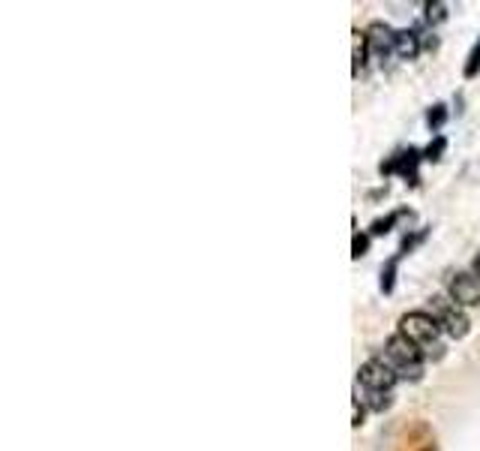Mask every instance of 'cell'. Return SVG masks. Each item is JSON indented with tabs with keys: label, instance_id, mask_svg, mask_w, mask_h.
I'll return each mask as SVG.
<instances>
[{
	"label": "cell",
	"instance_id": "12",
	"mask_svg": "<svg viewBox=\"0 0 480 451\" xmlns=\"http://www.w3.org/2000/svg\"><path fill=\"white\" fill-rule=\"evenodd\" d=\"M367 36L363 34H354V76L363 70V63H367Z\"/></svg>",
	"mask_w": 480,
	"mask_h": 451
},
{
	"label": "cell",
	"instance_id": "10",
	"mask_svg": "<svg viewBox=\"0 0 480 451\" xmlns=\"http://www.w3.org/2000/svg\"><path fill=\"white\" fill-rule=\"evenodd\" d=\"M391 403H393V397L387 395V391H369V397H367V406L372 412H387Z\"/></svg>",
	"mask_w": 480,
	"mask_h": 451
},
{
	"label": "cell",
	"instance_id": "2",
	"mask_svg": "<svg viewBox=\"0 0 480 451\" xmlns=\"http://www.w3.org/2000/svg\"><path fill=\"white\" fill-rule=\"evenodd\" d=\"M429 307H433V316L438 319V322H441V331L448 334V337H453V340L468 337L471 322H468V316L462 313V307H459L453 298H444V295H435V298L429 301Z\"/></svg>",
	"mask_w": 480,
	"mask_h": 451
},
{
	"label": "cell",
	"instance_id": "13",
	"mask_svg": "<svg viewBox=\"0 0 480 451\" xmlns=\"http://www.w3.org/2000/svg\"><path fill=\"white\" fill-rule=\"evenodd\" d=\"M400 217H402L400 211H396V214H387V217H378L375 223L369 226V235H387V232H391V229L396 226V220H400Z\"/></svg>",
	"mask_w": 480,
	"mask_h": 451
},
{
	"label": "cell",
	"instance_id": "18",
	"mask_svg": "<svg viewBox=\"0 0 480 451\" xmlns=\"http://www.w3.org/2000/svg\"><path fill=\"white\" fill-rule=\"evenodd\" d=\"M400 373V379H408V382H420V376H424V364H411V367H402V370H396Z\"/></svg>",
	"mask_w": 480,
	"mask_h": 451
},
{
	"label": "cell",
	"instance_id": "8",
	"mask_svg": "<svg viewBox=\"0 0 480 451\" xmlns=\"http://www.w3.org/2000/svg\"><path fill=\"white\" fill-rule=\"evenodd\" d=\"M396 54L402 57V61H415L420 54V36L415 30H396Z\"/></svg>",
	"mask_w": 480,
	"mask_h": 451
},
{
	"label": "cell",
	"instance_id": "11",
	"mask_svg": "<svg viewBox=\"0 0 480 451\" xmlns=\"http://www.w3.org/2000/svg\"><path fill=\"white\" fill-rule=\"evenodd\" d=\"M444 147H448V138H444V136H435L433 142L424 147V160H426V162H438V160H441V154H444Z\"/></svg>",
	"mask_w": 480,
	"mask_h": 451
},
{
	"label": "cell",
	"instance_id": "16",
	"mask_svg": "<svg viewBox=\"0 0 480 451\" xmlns=\"http://www.w3.org/2000/svg\"><path fill=\"white\" fill-rule=\"evenodd\" d=\"M369 232H354V241H351V256L354 259H360V256H367L369 253Z\"/></svg>",
	"mask_w": 480,
	"mask_h": 451
},
{
	"label": "cell",
	"instance_id": "19",
	"mask_svg": "<svg viewBox=\"0 0 480 451\" xmlns=\"http://www.w3.org/2000/svg\"><path fill=\"white\" fill-rule=\"evenodd\" d=\"M363 418H367V409H363V406H360V400L354 397V400H351V424H354V428H360Z\"/></svg>",
	"mask_w": 480,
	"mask_h": 451
},
{
	"label": "cell",
	"instance_id": "3",
	"mask_svg": "<svg viewBox=\"0 0 480 451\" xmlns=\"http://www.w3.org/2000/svg\"><path fill=\"white\" fill-rule=\"evenodd\" d=\"M358 379L367 391H387V395H391V388L400 382V373H396V367L382 355V358H369L367 364H360Z\"/></svg>",
	"mask_w": 480,
	"mask_h": 451
},
{
	"label": "cell",
	"instance_id": "5",
	"mask_svg": "<svg viewBox=\"0 0 480 451\" xmlns=\"http://www.w3.org/2000/svg\"><path fill=\"white\" fill-rule=\"evenodd\" d=\"M384 358L391 361L396 370H402V367H411V364H424L426 355L415 346V343L405 340L402 334H393V337L384 343Z\"/></svg>",
	"mask_w": 480,
	"mask_h": 451
},
{
	"label": "cell",
	"instance_id": "4",
	"mask_svg": "<svg viewBox=\"0 0 480 451\" xmlns=\"http://www.w3.org/2000/svg\"><path fill=\"white\" fill-rule=\"evenodd\" d=\"M448 292L459 307H480V277L474 274V271L453 274L450 283H448Z\"/></svg>",
	"mask_w": 480,
	"mask_h": 451
},
{
	"label": "cell",
	"instance_id": "15",
	"mask_svg": "<svg viewBox=\"0 0 480 451\" xmlns=\"http://www.w3.org/2000/svg\"><path fill=\"white\" fill-rule=\"evenodd\" d=\"M424 10H426V21L429 24H441L444 19H448V3H438V0H435V3H426Z\"/></svg>",
	"mask_w": 480,
	"mask_h": 451
},
{
	"label": "cell",
	"instance_id": "9",
	"mask_svg": "<svg viewBox=\"0 0 480 451\" xmlns=\"http://www.w3.org/2000/svg\"><path fill=\"white\" fill-rule=\"evenodd\" d=\"M400 259L402 253H396V256L387 262L384 271H382V292H393V283H396V268H400Z\"/></svg>",
	"mask_w": 480,
	"mask_h": 451
},
{
	"label": "cell",
	"instance_id": "1",
	"mask_svg": "<svg viewBox=\"0 0 480 451\" xmlns=\"http://www.w3.org/2000/svg\"><path fill=\"white\" fill-rule=\"evenodd\" d=\"M396 334H402L417 349H429L438 340V334H441V322L433 313H426V310H415V313H405L400 319V331Z\"/></svg>",
	"mask_w": 480,
	"mask_h": 451
},
{
	"label": "cell",
	"instance_id": "6",
	"mask_svg": "<svg viewBox=\"0 0 480 451\" xmlns=\"http://www.w3.org/2000/svg\"><path fill=\"white\" fill-rule=\"evenodd\" d=\"M420 160H424V151H415V147H408V151H400L391 162H384L382 171L384 175H391V171H400V175L408 180V184H417V166Z\"/></svg>",
	"mask_w": 480,
	"mask_h": 451
},
{
	"label": "cell",
	"instance_id": "17",
	"mask_svg": "<svg viewBox=\"0 0 480 451\" xmlns=\"http://www.w3.org/2000/svg\"><path fill=\"white\" fill-rule=\"evenodd\" d=\"M444 120H448V109H444L441 103L433 105V112L426 114V124H429V129H441Z\"/></svg>",
	"mask_w": 480,
	"mask_h": 451
},
{
	"label": "cell",
	"instance_id": "20",
	"mask_svg": "<svg viewBox=\"0 0 480 451\" xmlns=\"http://www.w3.org/2000/svg\"><path fill=\"white\" fill-rule=\"evenodd\" d=\"M426 358H433V361L444 358V346H441V343H433V346H429V352H426Z\"/></svg>",
	"mask_w": 480,
	"mask_h": 451
},
{
	"label": "cell",
	"instance_id": "7",
	"mask_svg": "<svg viewBox=\"0 0 480 451\" xmlns=\"http://www.w3.org/2000/svg\"><path fill=\"white\" fill-rule=\"evenodd\" d=\"M363 36H367V48L372 54H391L396 48V30H391L384 21H372L367 30H363Z\"/></svg>",
	"mask_w": 480,
	"mask_h": 451
},
{
	"label": "cell",
	"instance_id": "21",
	"mask_svg": "<svg viewBox=\"0 0 480 451\" xmlns=\"http://www.w3.org/2000/svg\"><path fill=\"white\" fill-rule=\"evenodd\" d=\"M471 271H474V274L480 277V253H477V256H474V262H471Z\"/></svg>",
	"mask_w": 480,
	"mask_h": 451
},
{
	"label": "cell",
	"instance_id": "14",
	"mask_svg": "<svg viewBox=\"0 0 480 451\" xmlns=\"http://www.w3.org/2000/svg\"><path fill=\"white\" fill-rule=\"evenodd\" d=\"M480 72V39L474 43V48L468 52V61H466V70H462V76L466 78H474Z\"/></svg>",
	"mask_w": 480,
	"mask_h": 451
}]
</instances>
